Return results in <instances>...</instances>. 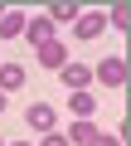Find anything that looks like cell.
<instances>
[{
    "label": "cell",
    "instance_id": "cell-7",
    "mask_svg": "<svg viewBox=\"0 0 131 146\" xmlns=\"http://www.w3.org/2000/svg\"><path fill=\"white\" fill-rule=\"evenodd\" d=\"M24 88V68L20 63H0V93H20Z\"/></svg>",
    "mask_w": 131,
    "mask_h": 146
},
{
    "label": "cell",
    "instance_id": "cell-13",
    "mask_svg": "<svg viewBox=\"0 0 131 146\" xmlns=\"http://www.w3.org/2000/svg\"><path fill=\"white\" fill-rule=\"evenodd\" d=\"M39 146H73V141H68V136L53 127V131H44V141H39Z\"/></svg>",
    "mask_w": 131,
    "mask_h": 146
},
{
    "label": "cell",
    "instance_id": "cell-11",
    "mask_svg": "<svg viewBox=\"0 0 131 146\" xmlns=\"http://www.w3.org/2000/svg\"><path fill=\"white\" fill-rule=\"evenodd\" d=\"M78 15H83V10L73 5V0H58V5L49 10V20H78Z\"/></svg>",
    "mask_w": 131,
    "mask_h": 146
},
{
    "label": "cell",
    "instance_id": "cell-15",
    "mask_svg": "<svg viewBox=\"0 0 131 146\" xmlns=\"http://www.w3.org/2000/svg\"><path fill=\"white\" fill-rule=\"evenodd\" d=\"M0 112H5V93H0Z\"/></svg>",
    "mask_w": 131,
    "mask_h": 146
},
{
    "label": "cell",
    "instance_id": "cell-17",
    "mask_svg": "<svg viewBox=\"0 0 131 146\" xmlns=\"http://www.w3.org/2000/svg\"><path fill=\"white\" fill-rule=\"evenodd\" d=\"M15 146H24V141H15Z\"/></svg>",
    "mask_w": 131,
    "mask_h": 146
},
{
    "label": "cell",
    "instance_id": "cell-8",
    "mask_svg": "<svg viewBox=\"0 0 131 146\" xmlns=\"http://www.w3.org/2000/svg\"><path fill=\"white\" fill-rule=\"evenodd\" d=\"M24 117H29V127H34V131H53V107H49V102H34Z\"/></svg>",
    "mask_w": 131,
    "mask_h": 146
},
{
    "label": "cell",
    "instance_id": "cell-6",
    "mask_svg": "<svg viewBox=\"0 0 131 146\" xmlns=\"http://www.w3.org/2000/svg\"><path fill=\"white\" fill-rule=\"evenodd\" d=\"M63 136H68L73 146H92V136H97V127H92V117H78L68 131H63Z\"/></svg>",
    "mask_w": 131,
    "mask_h": 146
},
{
    "label": "cell",
    "instance_id": "cell-9",
    "mask_svg": "<svg viewBox=\"0 0 131 146\" xmlns=\"http://www.w3.org/2000/svg\"><path fill=\"white\" fill-rule=\"evenodd\" d=\"M24 25H29V20H24L20 10H5V20H0V39H20Z\"/></svg>",
    "mask_w": 131,
    "mask_h": 146
},
{
    "label": "cell",
    "instance_id": "cell-12",
    "mask_svg": "<svg viewBox=\"0 0 131 146\" xmlns=\"http://www.w3.org/2000/svg\"><path fill=\"white\" fill-rule=\"evenodd\" d=\"M107 25H117V29H126V25H131V10H126V5H112V15H107Z\"/></svg>",
    "mask_w": 131,
    "mask_h": 146
},
{
    "label": "cell",
    "instance_id": "cell-5",
    "mask_svg": "<svg viewBox=\"0 0 131 146\" xmlns=\"http://www.w3.org/2000/svg\"><path fill=\"white\" fill-rule=\"evenodd\" d=\"M24 39H29L34 49H39V44H49V39H53V20H49V15L29 20V25H24Z\"/></svg>",
    "mask_w": 131,
    "mask_h": 146
},
{
    "label": "cell",
    "instance_id": "cell-3",
    "mask_svg": "<svg viewBox=\"0 0 131 146\" xmlns=\"http://www.w3.org/2000/svg\"><path fill=\"white\" fill-rule=\"evenodd\" d=\"M102 29H107V15H97V10H92V15H78V20H73V34H78V39H97Z\"/></svg>",
    "mask_w": 131,
    "mask_h": 146
},
{
    "label": "cell",
    "instance_id": "cell-1",
    "mask_svg": "<svg viewBox=\"0 0 131 146\" xmlns=\"http://www.w3.org/2000/svg\"><path fill=\"white\" fill-rule=\"evenodd\" d=\"M92 78H97L102 88H121V83H126V63H121V58H102V63L92 68Z\"/></svg>",
    "mask_w": 131,
    "mask_h": 146
},
{
    "label": "cell",
    "instance_id": "cell-10",
    "mask_svg": "<svg viewBox=\"0 0 131 146\" xmlns=\"http://www.w3.org/2000/svg\"><path fill=\"white\" fill-rule=\"evenodd\" d=\"M68 112H78V117H92V112H97V102H92V93H88V88H78V93H68Z\"/></svg>",
    "mask_w": 131,
    "mask_h": 146
},
{
    "label": "cell",
    "instance_id": "cell-4",
    "mask_svg": "<svg viewBox=\"0 0 131 146\" xmlns=\"http://www.w3.org/2000/svg\"><path fill=\"white\" fill-rule=\"evenodd\" d=\"M39 63H44V68H53V73H58V68H63V63H68V49H63V44H58V39H49V44H39Z\"/></svg>",
    "mask_w": 131,
    "mask_h": 146
},
{
    "label": "cell",
    "instance_id": "cell-18",
    "mask_svg": "<svg viewBox=\"0 0 131 146\" xmlns=\"http://www.w3.org/2000/svg\"><path fill=\"white\" fill-rule=\"evenodd\" d=\"M0 146H5V141H0Z\"/></svg>",
    "mask_w": 131,
    "mask_h": 146
},
{
    "label": "cell",
    "instance_id": "cell-2",
    "mask_svg": "<svg viewBox=\"0 0 131 146\" xmlns=\"http://www.w3.org/2000/svg\"><path fill=\"white\" fill-rule=\"evenodd\" d=\"M58 78H63V88H68V93H78V88H92V68H88V63H63Z\"/></svg>",
    "mask_w": 131,
    "mask_h": 146
},
{
    "label": "cell",
    "instance_id": "cell-14",
    "mask_svg": "<svg viewBox=\"0 0 131 146\" xmlns=\"http://www.w3.org/2000/svg\"><path fill=\"white\" fill-rule=\"evenodd\" d=\"M92 146H121V136H112V131H97V136H92Z\"/></svg>",
    "mask_w": 131,
    "mask_h": 146
},
{
    "label": "cell",
    "instance_id": "cell-16",
    "mask_svg": "<svg viewBox=\"0 0 131 146\" xmlns=\"http://www.w3.org/2000/svg\"><path fill=\"white\" fill-rule=\"evenodd\" d=\"M0 20H5V5H0Z\"/></svg>",
    "mask_w": 131,
    "mask_h": 146
}]
</instances>
